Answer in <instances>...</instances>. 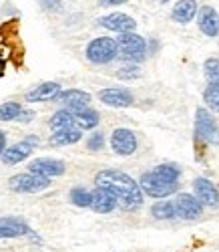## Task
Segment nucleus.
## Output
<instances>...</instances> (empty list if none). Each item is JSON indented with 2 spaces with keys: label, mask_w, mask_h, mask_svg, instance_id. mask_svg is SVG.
<instances>
[{
  "label": "nucleus",
  "mask_w": 219,
  "mask_h": 252,
  "mask_svg": "<svg viewBox=\"0 0 219 252\" xmlns=\"http://www.w3.org/2000/svg\"><path fill=\"white\" fill-rule=\"evenodd\" d=\"M95 184H97V188H105V190L115 194V198L123 204L125 210H135L143 204L141 186L123 172H117V170L99 172L95 176Z\"/></svg>",
  "instance_id": "obj_1"
},
{
  "label": "nucleus",
  "mask_w": 219,
  "mask_h": 252,
  "mask_svg": "<svg viewBox=\"0 0 219 252\" xmlns=\"http://www.w3.org/2000/svg\"><path fill=\"white\" fill-rule=\"evenodd\" d=\"M119 53V45L117 40L111 36H99L95 40H91L89 47H86V59L95 65H107L111 63Z\"/></svg>",
  "instance_id": "obj_2"
},
{
  "label": "nucleus",
  "mask_w": 219,
  "mask_h": 252,
  "mask_svg": "<svg viewBox=\"0 0 219 252\" xmlns=\"http://www.w3.org/2000/svg\"><path fill=\"white\" fill-rule=\"evenodd\" d=\"M117 45H119V55L125 61H131V63H141L145 59V55H147V43H145V38H141L135 32L119 34Z\"/></svg>",
  "instance_id": "obj_3"
},
{
  "label": "nucleus",
  "mask_w": 219,
  "mask_h": 252,
  "mask_svg": "<svg viewBox=\"0 0 219 252\" xmlns=\"http://www.w3.org/2000/svg\"><path fill=\"white\" fill-rule=\"evenodd\" d=\"M8 186L12 192H20V194H36L47 190L51 186V180L40 178L36 174H16L8 180Z\"/></svg>",
  "instance_id": "obj_4"
},
{
  "label": "nucleus",
  "mask_w": 219,
  "mask_h": 252,
  "mask_svg": "<svg viewBox=\"0 0 219 252\" xmlns=\"http://www.w3.org/2000/svg\"><path fill=\"white\" fill-rule=\"evenodd\" d=\"M139 186H141V190H143L147 196H153V198H167V196H171V194L177 192V184H169V182L161 180L155 172L143 174Z\"/></svg>",
  "instance_id": "obj_5"
},
{
  "label": "nucleus",
  "mask_w": 219,
  "mask_h": 252,
  "mask_svg": "<svg viewBox=\"0 0 219 252\" xmlns=\"http://www.w3.org/2000/svg\"><path fill=\"white\" fill-rule=\"evenodd\" d=\"M195 133H197V137L205 139L207 143H213V145L219 143L217 125H215L213 117L209 115V111L203 109V107H199L197 113H195Z\"/></svg>",
  "instance_id": "obj_6"
},
{
  "label": "nucleus",
  "mask_w": 219,
  "mask_h": 252,
  "mask_svg": "<svg viewBox=\"0 0 219 252\" xmlns=\"http://www.w3.org/2000/svg\"><path fill=\"white\" fill-rule=\"evenodd\" d=\"M36 145H38V137H36V135H28V137H25L23 141L14 143L12 148L4 150L2 161H4L6 165H14V163H18V161H25V159L34 152Z\"/></svg>",
  "instance_id": "obj_7"
},
{
  "label": "nucleus",
  "mask_w": 219,
  "mask_h": 252,
  "mask_svg": "<svg viewBox=\"0 0 219 252\" xmlns=\"http://www.w3.org/2000/svg\"><path fill=\"white\" fill-rule=\"evenodd\" d=\"M175 210H177V216L183 220H197L203 214V206L191 194H179L175 200Z\"/></svg>",
  "instance_id": "obj_8"
},
{
  "label": "nucleus",
  "mask_w": 219,
  "mask_h": 252,
  "mask_svg": "<svg viewBox=\"0 0 219 252\" xmlns=\"http://www.w3.org/2000/svg\"><path fill=\"white\" fill-rule=\"evenodd\" d=\"M28 172L30 174H36L40 178H58L64 174V163L60 159H51V158H40V159H34L30 161L28 165Z\"/></svg>",
  "instance_id": "obj_9"
},
{
  "label": "nucleus",
  "mask_w": 219,
  "mask_h": 252,
  "mask_svg": "<svg viewBox=\"0 0 219 252\" xmlns=\"http://www.w3.org/2000/svg\"><path fill=\"white\" fill-rule=\"evenodd\" d=\"M99 25L109 29V31H115L119 34H125V32H133L137 23H135V18H131L129 14H123V12H113V14H109V16H103L99 18Z\"/></svg>",
  "instance_id": "obj_10"
},
{
  "label": "nucleus",
  "mask_w": 219,
  "mask_h": 252,
  "mask_svg": "<svg viewBox=\"0 0 219 252\" xmlns=\"http://www.w3.org/2000/svg\"><path fill=\"white\" fill-rule=\"evenodd\" d=\"M111 148L115 154L119 156H131L135 150H137V137L133 131L129 129H115L113 135H111Z\"/></svg>",
  "instance_id": "obj_11"
},
{
  "label": "nucleus",
  "mask_w": 219,
  "mask_h": 252,
  "mask_svg": "<svg viewBox=\"0 0 219 252\" xmlns=\"http://www.w3.org/2000/svg\"><path fill=\"white\" fill-rule=\"evenodd\" d=\"M193 188H195L197 200H199L201 204H205V206H209V208L219 206V192H217V188H215L209 180L197 178V180L193 182Z\"/></svg>",
  "instance_id": "obj_12"
},
{
  "label": "nucleus",
  "mask_w": 219,
  "mask_h": 252,
  "mask_svg": "<svg viewBox=\"0 0 219 252\" xmlns=\"http://www.w3.org/2000/svg\"><path fill=\"white\" fill-rule=\"evenodd\" d=\"M93 194V204L91 208L95 210L97 214H109V212H113L115 206L119 204V200L115 198V194H111L109 190H105V188H97Z\"/></svg>",
  "instance_id": "obj_13"
},
{
  "label": "nucleus",
  "mask_w": 219,
  "mask_h": 252,
  "mask_svg": "<svg viewBox=\"0 0 219 252\" xmlns=\"http://www.w3.org/2000/svg\"><path fill=\"white\" fill-rule=\"evenodd\" d=\"M99 99L105 105H111V107H129L133 103V95H131L127 89H103L99 93Z\"/></svg>",
  "instance_id": "obj_14"
},
{
  "label": "nucleus",
  "mask_w": 219,
  "mask_h": 252,
  "mask_svg": "<svg viewBox=\"0 0 219 252\" xmlns=\"http://www.w3.org/2000/svg\"><path fill=\"white\" fill-rule=\"evenodd\" d=\"M30 234V228L25 220L18 218H0V238H14Z\"/></svg>",
  "instance_id": "obj_15"
},
{
  "label": "nucleus",
  "mask_w": 219,
  "mask_h": 252,
  "mask_svg": "<svg viewBox=\"0 0 219 252\" xmlns=\"http://www.w3.org/2000/svg\"><path fill=\"white\" fill-rule=\"evenodd\" d=\"M199 31L207 36H217L219 34V14L211 6H203L199 10Z\"/></svg>",
  "instance_id": "obj_16"
},
{
  "label": "nucleus",
  "mask_w": 219,
  "mask_h": 252,
  "mask_svg": "<svg viewBox=\"0 0 219 252\" xmlns=\"http://www.w3.org/2000/svg\"><path fill=\"white\" fill-rule=\"evenodd\" d=\"M60 95V85L58 83H42V85H38L36 89L28 91L27 93V101L30 103H38V101H51V99H56Z\"/></svg>",
  "instance_id": "obj_17"
},
{
  "label": "nucleus",
  "mask_w": 219,
  "mask_h": 252,
  "mask_svg": "<svg viewBox=\"0 0 219 252\" xmlns=\"http://www.w3.org/2000/svg\"><path fill=\"white\" fill-rule=\"evenodd\" d=\"M56 99L62 105H67V107L77 109V107H86L91 101V95L84 91H79V89H69V91H60V95Z\"/></svg>",
  "instance_id": "obj_18"
},
{
  "label": "nucleus",
  "mask_w": 219,
  "mask_h": 252,
  "mask_svg": "<svg viewBox=\"0 0 219 252\" xmlns=\"http://www.w3.org/2000/svg\"><path fill=\"white\" fill-rule=\"evenodd\" d=\"M195 14H197V2L195 0H179L171 10L173 20H177V23H181V25H187L189 20H193Z\"/></svg>",
  "instance_id": "obj_19"
},
{
  "label": "nucleus",
  "mask_w": 219,
  "mask_h": 252,
  "mask_svg": "<svg viewBox=\"0 0 219 252\" xmlns=\"http://www.w3.org/2000/svg\"><path fill=\"white\" fill-rule=\"evenodd\" d=\"M75 117V123L81 129H93L99 123V113L91 107H77V109H69Z\"/></svg>",
  "instance_id": "obj_20"
},
{
  "label": "nucleus",
  "mask_w": 219,
  "mask_h": 252,
  "mask_svg": "<svg viewBox=\"0 0 219 252\" xmlns=\"http://www.w3.org/2000/svg\"><path fill=\"white\" fill-rule=\"evenodd\" d=\"M49 125H51V129H55V131L73 129V125H75V117H73V113H71L69 109H62V111H56V113L51 117Z\"/></svg>",
  "instance_id": "obj_21"
},
{
  "label": "nucleus",
  "mask_w": 219,
  "mask_h": 252,
  "mask_svg": "<svg viewBox=\"0 0 219 252\" xmlns=\"http://www.w3.org/2000/svg\"><path fill=\"white\" fill-rule=\"evenodd\" d=\"M81 131L79 129H64V131H55L51 135V145L55 148H60V145H73L81 139Z\"/></svg>",
  "instance_id": "obj_22"
},
{
  "label": "nucleus",
  "mask_w": 219,
  "mask_h": 252,
  "mask_svg": "<svg viewBox=\"0 0 219 252\" xmlns=\"http://www.w3.org/2000/svg\"><path fill=\"white\" fill-rule=\"evenodd\" d=\"M153 218L157 220H171L177 216V210H175V202H159L151 208Z\"/></svg>",
  "instance_id": "obj_23"
},
{
  "label": "nucleus",
  "mask_w": 219,
  "mask_h": 252,
  "mask_svg": "<svg viewBox=\"0 0 219 252\" xmlns=\"http://www.w3.org/2000/svg\"><path fill=\"white\" fill-rule=\"evenodd\" d=\"M155 172L161 180H165V182H169V184H177V180H179V167H175V165H171V163H163V165H157Z\"/></svg>",
  "instance_id": "obj_24"
},
{
  "label": "nucleus",
  "mask_w": 219,
  "mask_h": 252,
  "mask_svg": "<svg viewBox=\"0 0 219 252\" xmlns=\"http://www.w3.org/2000/svg\"><path fill=\"white\" fill-rule=\"evenodd\" d=\"M23 109H25L23 105H18L14 101L0 105V121H16V117L20 115V111H23Z\"/></svg>",
  "instance_id": "obj_25"
},
{
  "label": "nucleus",
  "mask_w": 219,
  "mask_h": 252,
  "mask_svg": "<svg viewBox=\"0 0 219 252\" xmlns=\"http://www.w3.org/2000/svg\"><path fill=\"white\" fill-rule=\"evenodd\" d=\"M71 200H73V204L79 206V208H89V206L93 204V194L86 192L84 188H73Z\"/></svg>",
  "instance_id": "obj_26"
},
{
  "label": "nucleus",
  "mask_w": 219,
  "mask_h": 252,
  "mask_svg": "<svg viewBox=\"0 0 219 252\" xmlns=\"http://www.w3.org/2000/svg\"><path fill=\"white\" fill-rule=\"evenodd\" d=\"M203 99L207 103V107L219 113V85H207V89L203 91Z\"/></svg>",
  "instance_id": "obj_27"
},
{
  "label": "nucleus",
  "mask_w": 219,
  "mask_h": 252,
  "mask_svg": "<svg viewBox=\"0 0 219 252\" xmlns=\"http://www.w3.org/2000/svg\"><path fill=\"white\" fill-rule=\"evenodd\" d=\"M205 77L209 81V85H219V61L217 59L205 61Z\"/></svg>",
  "instance_id": "obj_28"
},
{
  "label": "nucleus",
  "mask_w": 219,
  "mask_h": 252,
  "mask_svg": "<svg viewBox=\"0 0 219 252\" xmlns=\"http://www.w3.org/2000/svg\"><path fill=\"white\" fill-rule=\"evenodd\" d=\"M103 145H105V137H103V133H93V135L89 137V141H86V148H89L91 152H99V150H103Z\"/></svg>",
  "instance_id": "obj_29"
},
{
  "label": "nucleus",
  "mask_w": 219,
  "mask_h": 252,
  "mask_svg": "<svg viewBox=\"0 0 219 252\" xmlns=\"http://www.w3.org/2000/svg\"><path fill=\"white\" fill-rule=\"evenodd\" d=\"M36 2L40 4L42 10H49V12H58V10H62V2H60V0H36Z\"/></svg>",
  "instance_id": "obj_30"
},
{
  "label": "nucleus",
  "mask_w": 219,
  "mask_h": 252,
  "mask_svg": "<svg viewBox=\"0 0 219 252\" xmlns=\"http://www.w3.org/2000/svg\"><path fill=\"white\" fill-rule=\"evenodd\" d=\"M117 77H119V79H135V77H139V69H137V67L119 69V71H117Z\"/></svg>",
  "instance_id": "obj_31"
},
{
  "label": "nucleus",
  "mask_w": 219,
  "mask_h": 252,
  "mask_svg": "<svg viewBox=\"0 0 219 252\" xmlns=\"http://www.w3.org/2000/svg\"><path fill=\"white\" fill-rule=\"evenodd\" d=\"M32 117H34V113H32V111L23 109V111H20V115L16 117V121H18V123H27V121H30Z\"/></svg>",
  "instance_id": "obj_32"
},
{
  "label": "nucleus",
  "mask_w": 219,
  "mask_h": 252,
  "mask_svg": "<svg viewBox=\"0 0 219 252\" xmlns=\"http://www.w3.org/2000/svg\"><path fill=\"white\" fill-rule=\"evenodd\" d=\"M127 0H99L101 6H119V4H125Z\"/></svg>",
  "instance_id": "obj_33"
},
{
  "label": "nucleus",
  "mask_w": 219,
  "mask_h": 252,
  "mask_svg": "<svg viewBox=\"0 0 219 252\" xmlns=\"http://www.w3.org/2000/svg\"><path fill=\"white\" fill-rule=\"evenodd\" d=\"M4 148H6V137H4L2 131H0V158H2V154H4Z\"/></svg>",
  "instance_id": "obj_34"
},
{
  "label": "nucleus",
  "mask_w": 219,
  "mask_h": 252,
  "mask_svg": "<svg viewBox=\"0 0 219 252\" xmlns=\"http://www.w3.org/2000/svg\"><path fill=\"white\" fill-rule=\"evenodd\" d=\"M4 71H6V59L0 57V77L4 75Z\"/></svg>",
  "instance_id": "obj_35"
},
{
  "label": "nucleus",
  "mask_w": 219,
  "mask_h": 252,
  "mask_svg": "<svg viewBox=\"0 0 219 252\" xmlns=\"http://www.w3.org/2000/svg\"><path fill=\"white\" fill-rule=\"evenodd\" d=\"M159 2H163V4H165V2H169V0H159Z\"/></svg>",
  "instance_id": "obj_36"
}]
</instances>
